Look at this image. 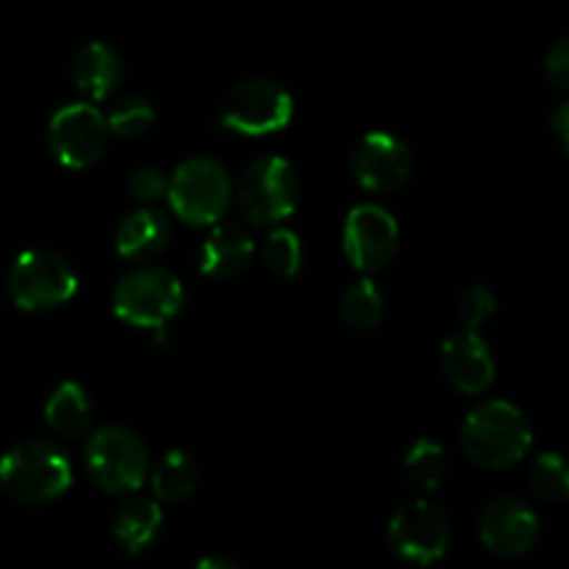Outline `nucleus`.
<instances>
[{
    "instance_id": "f257e3e1",
    "label": "nucleus",
    "mask_w": 569,
    "mask_h": 569,
    "mask_svg": "<svg viewBox=\"0 0 569 569\" xmlns=\"http://www.w3.org/2000/svg\"><path fill=\"white\" fill-rule=\"evenodd\" d=\"M533 445L526 411L509 400H487L467 415L461 426V450L481 470L517 467Z\"/></svg>"
},
{
    "instance_id": "f03ea898",
    "label": "nucleus",
    "mask_w": 569,
    "mask_h": 569,
    "mask_svg": "<svg viewBox=\"0 0 569 569\" xmlns=\"http://www.w3.org/2000/svg\"><path fill=\"white\" fill-rule=\"evenodd\" d=\"M70 487V456L50 439H26L0 456V489L17 503H53Z\"/></svg>"
},
{
    "instance_id": "7ed1b4c3",
    "label": "nucleus",
    "mask_w": 569,
    "mask_h": 569,
    "mask_svg": "<svg viewBox=\"0 0 569 569\" xmlns=\"http://www.w3.org/2000/svg\"><path fill=\"white\" fill-rule=\"evenodd\" d=\"M148 445L126 426L98 428L83 448V472L109 495L137 492L148 481Z\"/></svg>"
},
{
    "instance_id": "20e7f679",
    "label": "nucleus",
    "mask_w": 569,
    "mask_h": 569,
    "mask_svg": "<svg viewBox=\"0 0 569 569\" xmlns=\"http://www.w3.org/2000/svg\"><path fill=\"white\" fill-rule=\"evenodd\" d=\"M164 194L187 226H214L233 200L231 172L211 156H192L176 167Z\"/></svg>"
},
{
    "instance_id": "39448f33",
    "label": "nucleus",
    "mask_w": 569,
    "mask_h": 569,
    "mask_svg": "<svg viewBox=\"0 0 569 569\" xmlns=\"http://www.w3.org/2000/svg\"><path fill=\"white\" fill-rule=\"evenodd\" d=\"M300 203V178L283 156H261L237 183V206L250 226H281Z\"/></svg>"
},
{
    "instance_id": "423d86ee",
    "label": "nucleus",
    "mask_w": 569,
    "mask_h": 569,
    "mask_svg": "<svg viewBox=\"0 0 569 569\" xmlns=\"http://www.w3.org/2000/svg\"><path fill=\"white\" fill-rule=\"evenodd\" d=\"M183 287L164 267H139L111 289V309L133 328H167L183 309Z\"/></svg>"
},
{
    "instance_id": "0eeeda50",
    "label": "nucleus",
    "mask_w": 569,
    "mask_h": 569,
    "mask_svg": "<svg viewBox=\"0 0 569 569\" xmlns=\"http://www.w3.org/2000/svg\"><path fill=\"white\" fill-rule=\"evenodd\" d=\"M295 114V100L287 87L264 76L233 83L220 106V122L242 137H270L283 131Z\"/></svg>"
},
{
    "instance_id": "6e6552de",
    "label": "nucleus",
    "mask_w": 569,
    "mask_h": 569,
    "mask_svg": "<svg viewBox=\"0 0 569 569\" xmlns=\"http://www.w3.org/2000/svg\"><path fill=\"white\" fill-rule=\"evenodd\" d=\"M78 292V272L56 250H26L9 270V295L22 311H50L70 303Z\"/></svg>"
},
{
    "instance_id": "1a4fd4ad",
    "label": "nucleus",
    "mask_w": 569,
    "mask_h": 569,
    "mask_svg": "<svg viewBox=\"0 0 569 569\" xmlns=\"http://www.w3.org/2000/svg\"><path fill=\"white\" fill-rule=\"evenodd\" d=\"M387 539L409 565H433L450 548V520L431 500H409L389 520Z\"/></svg>"
},
{
    "instance_id": "9d476101",
    "label": "nucleus",
    "mask_w": 569,
    "mask_h": 569,
    "mask_svg": "<svg viewBox=\"0 0 569 569\" xmlns=\"http://www.w3.org/2000/svg\"><path fill=\"white\" fill-rule=\"evenodd\" d=\"M109 128L92 103H67L50 117L48 150L67 170H87L106 153Z\"/></svg>"
},
{
    "instance_id": "9b49d317",
    "label": "nucleus",
    "mask_w": 569,
    "mask_h": 569,
    "mask_svg": "<svg viewBox=\"0 0 569 569\" xmlns=\"http://www.w3.org/2000/svg\"><path fill=\"white\" fill-rule=\"evenodd\" d=\"M400 226L383 206L359 203L348 211L342 228L345 259L365 276L387 270L398 256Z\"/></svg>"
},
{
    "instance_id": "f8f14e48",
    "label": "nucleus",
    "mask_w": 569,
    "mask_h": 569,
    "mask_svg": "<svg viewBox=\"0 0 569 569\" xmlns=\"http://www.w3.org/2000/svg\"><path fill=\"white\" fill-rule=\"evenodd\" d=\"M350 176L367 192H398L411 181L415 156L409 144L389 131H370L350 150Z\"/></svg>"
},
{
    "instance_id": "ddd939ff",
    "label": "nucleus",
    "mask_w": 569,
    "mask_h": 569,
    "mask_svg": "<svg viewBox=\"0 0 569 569\" xmlns=\"http://www.w3.org/2000/svg\"><path fill=\"white\" fill-rule=\"evenodd\" d=\"M478 537L489 553L500 559H520L537 548L542 537V520L522 498L500 495L481 509Z\"/></svg>"
},
{
    "instance_id": "4468645a",
    "label": "nucleus",
    "mask_w": 569,
    "mask_h": 569,
    "mask_svg": "<svg viewBox=\"0 0 569 569\" xmlns=\"http://www.w3.org/2000/svg\"><path fill=\"white\" fill-rule=\"evenodd\" d=\"M439 365L450 387L461 395H481L495 381L492 350L472 328H459L445 339Z\"/></svg>"
},
{
    "instance_id": "2eb2a0df",
    "label": "nucleus",
    "mask_w": 569,
    "mask_h": 569,
    "mask_svg": "<svg viewBox=\"0 0 569 569\" xmlns=\"http://www.w3.org/2000/svg\"><path fill=\"white\" fill-rule=\"evenodd\" d=\"M253 256L256 242L248 228L237 226V222H226V226L211 228L209 237L203 239L198 264L200 272L214 278V281H233V278L248 270Z\"/></svg>"
},
{
    "instance_id": "dca6fc26",
    "label": "nucleus",
    "mask_w": 569,
    "mask_h": 569,
    "mask_svg": "<svg viewBox=\"0 0 569 569\" xmlns=\"http://www.w3.org/2000/svg\"><path fill=\"white\" fill-rule=\"evenodd\" d=\"M170 233L172 226L164 211L150 209L144 203L142 209L131 211L117 222L114 248L126 261H150L170 244Z\"/></svg>"
},
{
    "instance_id": "f3484780",
    "label": "nucleus",
    "mask_w": 569,
    "mask_h": 569,
    "mask_svg": "<svg viewBox=\"0 0 569 569\" xmlns=\"http://www.w3.org/2000/svg\"><path fill=\"white\" fill-rule=\"evenodd\" d=\"M126 64L106 42H89L72 59V81L89 100H109L120 89Z\"/></svg>"
},
{
    "instance_id": "a211bd4d",
    "label": "nucleus",
    "mask_w": 569,
    "mask_h": 569,
    "mask_svg": "<svg viewBox=\"0 0 569 569\" xmlns=\"http://www.w3.org/2000/svg\"><path fill=\"white\" fill-rule=\"evenodd\" d=\"M161 531V506L148 498H131L114 511L111 520V533L114 542L126 553L139 556L159 539Z\"/></svg>"
},
{
    "instance_id": "6ab92c4d",
    "label": "nucleus",
    "mask_w": 569,
    "mask_h": 569,
    "mask_svg": "<svg viewBox=\"0 0 569 569\" xmlns=\"http://www.w3.org/2000/svg\"><path fill=\"white\" fill-rule=\"evenodd\" d=\"M44 420H48L50 431L59 437H83L92 422V400H89L87 389L76 381L59 383L44 403Z\"/></svg>"
},
{
    "instance_id": "aec40b11",
    "label": "nucleus",
    "mask_w": 569,
    "mask_h": 569,
    "mask_svg": "<svg viewBox=\"0 0 569 569\" xmlns=\"http://www.w3.org/2000/svg\"><path fill=\"white\" fill-rule=\"evenodd\" d=\"M150 489L161 503H183L198 489V465L187 450H170L150 472Z\"/></svg>"
},
{
    "instance_id": "412c9836",
    "label": "nucleus",
    "mask_w": 569,
    "mask_h": 569,
    "mask_svg": "<svg viewBox=\"0 0 569 569\" xmlns=\"http://www.w3.org/2000/svg\"><path fill=\"white\" fill-rule=\"evenodd\" d=\"M445 472H448V453L439 442L422 437L406 450L403 456V481L415 492L431 495L442 487Z\"/></svg>"
},
{
    "instance_id": "4be33fe9",
    "label": "nucleus",
    "mask_w": 569,
    "mask_h": 569,
    "mask_svg": "<svg viewBox=\"0 0 569 569\" xmlns=\"http://www.w3.org/2000/svg\"><path fill=\"white\" fill-rule=\"evenodd\" d=\"M339 315H342V322L350 331H372V328H378V322L383 320V295L376 287V281H370V278L356 281L342 295Z\"/></svg>"
},
{
    "instance_id": "5701e85b",
    "label": "nucleus",
    "mask_w": 569,
    "mask_h": 569,
    "mask_svg": "<svg viewBox=\"0 0 569 569\" xmlns=\"http://www.w3.org/2000/svg\"><path fill=\"white\" fill-rule=\"evenodd\" d=\"M156 109L142 94H122L106 114V128L120 139H139L153 128Z\"/></svg>"
},
{
    "instance_id": "b1692460",
    "label": "nucleus",
    "mask_w": 569,
    "mask_h": 569,
    "mask_svg": "<svg viewBox=\"0 0 569 569\" xmlns=\"http://www.w3.org/2000/svg\"><path fill=\"white\" fill-rule=\"evenodd\" d=\"M261 264L276 278H295L303 267V242L289 228H276L261 242Z\"/></svg>"
},
{
    "instance_id": "393cba45",
    "label": "nucleus",
    "mask_w": 569,
    "mask_h": 569,
    "mask_svg": "<svg viewBox=\"0 0 569 569\" xmlns=\"http://www.w3.org/2000/svg\"><path fill=\"white\" fill-rule=\"evenodd\" d=\"M528 487L542 503H561L569 495L567 465L559 453H542L528 465Z\"/></svg>"
},
{
    "instance_id": "a878e982",
    "label": "nucleus",
    "mask_w": 569,
    "mask_h": 569,
    "mask_svg": "<svg viewBox=\"0 0 569 569\" xmlns=\"http://www.w3.org/2000/svg\"><path fill=\"white\" fill-rule=\"evenodd\" d=\"M495 306L498 303H495L492 289L483 287V283H472V287H467L465 292L456 298V317H459L461 328L478 331V328L495 315Z\"/></svg>"
},
{
    "instance_id": "bb28decb",
    "label": "nucleus",
    "mask_w": 569,
    "mask_h": 569,
    "mask_svg": "<svg viewBox=\"0 0 569 569\" xmlns=\"http://www.w3.org/2000/svg\"><path fill=\"white\" fill-rule=\"evenodd\" d=\"M128 194L139 203H156L167 192V176L156 167H137L126 181Z\"/></svg>"
},
{
    "instance_id": "cd10ccee",
    "label": "nucleus",
    "mask_w": 569,
    "mask_h": 569,
    "mask_svg": "<svg viewBox=\"0 0 569 569\" xmlns=\"http://www.w3.org/2000/svg\"><path fill=\"white\" fill-rule=\"evenodd\" d=\"M545 78H548V83L553 89H559V92H567L569 89V44H567V37H559L553 44L548 48V53H545Z\"/></svg>"
},
{
    "instance_id": "c85d7f7f",
    "label": "nucleus",
    "mask_w": 569,
    "mask_h": 569,
    "mask_svg": "<svg viewBox=\"0 0 569 569\" xmlns=\"http://www.w3.org/2000/svg\"><path fill=\"white\" fill-rule=\"evenodd\" d=\"M553 137L559 142V148L567 153V144H569V103H559V109L553 111Z\"/></svg>"
},
{
    "instance_id": "c756f323",
    "label": "nucleus",
    "mask_w": 569,
    "mask_h": 569,
    "mask_svg": "<svg viewBox=\"0 0 569 569\" xmlns=\"http://www.w3.org/2000/svg\"><path fill=\"white\" fill-rule=\"evenodd\" d=\"M198 569H239L237 561L231 559H220V556H209V559H198L194 561Z\"/></svg>"
}]
</instances>
